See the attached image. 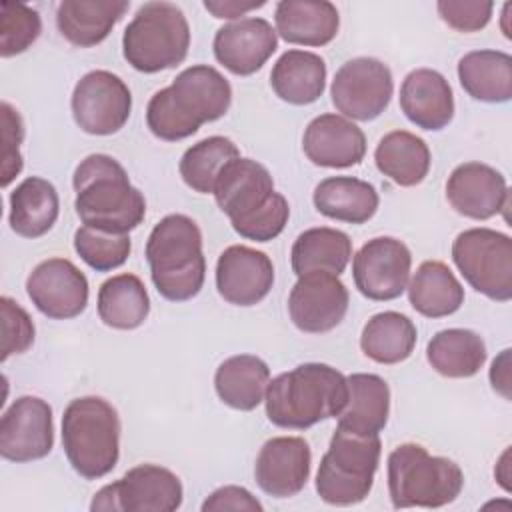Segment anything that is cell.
<instances>
[{
    "label": "cell",
    "instance_id": "6da1fadb",
    "mask_svg": "<svg viewBox=\"0 0 512 512\" xmlns=\"http://www.w3.org/2000/svg\"><path fill=\"white\" fill-rule=\"evenodd\" d=\"M232 104L230 82L212 66L184 68L170 86L154 92L146 108L150 132L166 142L184 140L202 124L222 118Z\"/></svg>",
    "mask_w": 512,
    "mask_h": 512
},
{
    "label": "cell",
    "instance_id": "7a4b0ae2",
    "mask_svg": "<svg viewBox=\"0 0 512 512\" xmlns=\"http://www.w3.org/2000/svg\"><path fill=\"white\" fill-rule=\"evenodd\" d=\"M74 208L84 226L128 234L146 216L144 194L128 180L124 166L108 154H90L74 170Z\"/></svg>",
    "mask_w": 512,
    "mask_h": 512
},
{
    "label": "cell",
    "instance_id": "3957f363",
    "mask_svg": "<svg viewBox=\"0 0 512 512\" xmlns=\"http://www.w3.org/2000/svg\"><path fill=\"white\" fill-rule=\"evenodd\" d=\"M348 402L346 376L320 362H306L268 382L264 404L268 420L278 428L306 430L336 418Z\"/></svg>",
    "mask_w": 512,
    "mask_h": 512
},
{
    "label": "cell",
    "instance_id": "277c9868",
    "mask_svg": "<svg viewBox=\"0 0 512 512\" xmlns=\"http://www.w3.org/2000/svg\"><path fill=\"white\" fill-rule=\"evenodd\" d=\"M146 260L158 294L170 302H186L204 286L202 232L186 214H168L152 228Z\"/></svg>",
    "mask_w": 512,
    "mask_h": 512
},
{
    "label": "cell",
    "instance_id": "5b68a950",
    "mask_svg": "<svg viewBox=\"0 0 512 512\" xmlns=\"http://www.w3.org/2000/svg\"><path fill=\"white\" fill-rule=\"evenodd\" d=\"M62 446L72 468L86 480L114 470L120 456V418L100 396L72 400L62 414Z\"/></svg>",
    "mask_w": 512,
    "mask_h": 512
},
{
    "label": "cell",
    "instance_id": "8992f818",
    "mask_svg": "<svg viewBox=\"0 0 512 512\" xmlns=\"http://www.w3.org/2000/svg\"><path fill=\"white\" fill-rule=\"evenodd\" d=\"M464 486L460 466L432 456L422 444L406 442L388 456V490L394 508H440L454 502Z\"/></svg>",
    "mask_w": 512,
    "mask_h": 512
},
{
    "label": "cell",
    "instance_id": "52a82bcc",
    "mask_svg": "<svg viewBox=\"0 0 512 512\" xmlns=\"http://www.w3.org/2000/svg\"><path fill=\"white\" fill-rule=\"evenodd\" d=\"M190 48V26L172 2H146L128 22L122 36L126 62L144 74L176 68Z\"/></svg>",
    "mask_w": 512,
    "mask_h": 512
},
{
    "label": "cell",
    "instance_id": "ba28073f",
    "mask_svg": "<svg viewBox=\"0 0 512 512\" xmlns=\"http://www.w3.org/2000/svg\"><path fill=\"white\" fill-rule=\"evenodd\" d=\"M382 442L336 426L316 472V492L332 506H352L368 498L378 470Z\"/></svg>",
    "mask_w": 512,
    "mask_h": 512
},
{
    "label": "cell",
    "instance_id": "9c48e42d",
    "mask_svg": "<svg viewBox=\"0 0 512 512\" xmlns=\"http://www.w3.org/2000/svg\"><path fill=\"white\" fill-rule=\"evenodd\" d=\"M452 260L464 280L496 302L512 298V240L492 228H468L452 242Z\"/></svg>",
    "mask_w": 512,
    "mask_h": 512
},
{
    "label": "cell",
    "instance_id": "30bf717a",
    "mask_svg": "<svg viewBox=\"0 0 512 512\" xmlns=\"http://www.w3.org/2000/svg\"><path fill=\"white\" fill-rule=\"evenodd\" d=\"M184 490L180 478L158 464L130 468L120 480L100 488L92 512H174L182 506Z\"/></svg>",
    "mask_w": 512,
    "mask_h": 512
},
{
    "label": "cell",
    "instance_id": "8fae6325",
    "mask_svg": "<svg viewBox=\"0 0 512 512\" xmlns=\"http://www.w3.org/2000/svg\"><path fill=\"white\" fill-rule=\"evenodd\" d=\"M394 80L390 68L370 56L344 62L332 80V104L344 118L368 122L378 118L390 104Z\"/></svg>",
    "mask_w": 512,
    "mask_h": 512
},
{
    "label": "cell",
    "instance_id": "7c38bea8",
    "mask_svg": "<svg viewBox=\"0 0 512 512\" xmlns=\"http://www.w3.org/2000/svg\"><path fill=\"white\" fill-rule=\"evenodd\" d=\"M70 106L82 132L108 136L128 122L132 94L120 76L108 70H92L76 82Z\"/></svg>",
    "mask_w": 512,
    "mask_h": 512
},
{
    "label": "cell",
    "instance_id": "4fadbf2b",
    "mask_svg": "<svg viewBox=\"0 0 512 512\" xmlns=\"http://www.w3.org/2000/svg\"><path fill=\"white\" fill-rule=\"evenodd\" d=\"M412 254L392 236L368 240L352 260V276L358 292L368 300L386 302L402 296L408 286Z\"/></svg>",
    "mask_w": 512,
    "mask_h": 512
},
{
    "label": "cell",
    "instance_id": "5bb4252c",
    "mask_svg": "<svg viewBox=\"0 0 512 512\" xmlns=\"http://www.w3.org/2000/svg\"><path fill=\"white\" fill-rule=\"evenodd\" d=\"M54 446L52 408L38 396L16 398L0 420V454L10 462H32Z\"/></svg>",
    "mask_w": 512,
    "mask_h": 512
},
{
    "label": "cell",
    "instance_id": "9a60e30c",
    "mask_svg": "<svg viewBox=\"0 0 512 512\" xmlns=\"http://www.w3.org/2000/svg\"><path fill=\"white\" fill-rule=\"evenodd\" d=\"M348 302V288L336 274L308 272L290 290L288 314L298 330L322 334L344 320Z\"/></svg>",
    "mask_w": 512,
    "mask_h": 512
},
{
    "label": "cell",
    "instance_id": "2e32d148",
    "mask_svg": "<svg viewBox=\"0 0 512 512\" xmlns=\"http://www.w3.org/2000/svg\"><path fill=\"white\" fill-rule=\"evenodd\" d=\"M26 292L32 304L52 320L76 318L88 304V280L74 262L48 258L26 278Z\"/></svg>",
    "mask_w": 512,
    "mask_h": 512
},
{
    "label": "cell",
    "instance_id": "e0dca14e",
    "mask_svg": "<svg viewBox=\"0 0 512 512\" xmlns=\"http://www.w3.org/2000/svg\"><path fill=\"white\" fill-rule=\"evenodd\" d=\"M214 200L232 228L266 208L276 196L270 172L252 158H234L218 174Z\"/></svg>",
    "mask_w": 512,
    "mask_h": 512
},
{
    "label": "cell",
    "instance_id": "ac0fdd59",
    "mask_svg": "<svg viewBox=\"0 0 512 512\" xmlns=\"http://www.w3.org/2000/svg\"><path fill=\"white\" fill-rule=\"evenodd\" d=\"M274 284V264L268 254L234 244L216 262L218 294L234 306H254L262 302Z\"/></svg>",
    "mask_w": 512,
    "mask_h": 512
},
{
    "label": "cell",
    "instance_id": "d6986e66",
    "mask_svg": "<svg viewBox=\"0 0 512 512\" xmlns=\"http://www.w3.org/2000/svg\"><path fill=\"white\" fill-rule=\"evenodd\" d=\"M312 452L300 436H276L262 444L254 478L260 490L274 498L296 496L310 478Z\"/></svg>",
    "mask_w": 512,
    "mask_h": 512
},
{
    "label": "cell",
    "instance_id": "ffe728a7",
    "mask_svg": "<svg viewBox=\"0 0 512 512\" xmlns=\"http://www.w3.org/2000/svg\"><path fill=\"white\" fill-rule=\"evenodd\" d=\"M216 60L236 76H250L260 70L278 48V36L264 18H240L216 30Z\"/></svg>",
    "mask_w": 512,
    "mask_h": 512
},
{
    "label": "cell",
    "instance_id": "44dd1931",
    "mask_svg": "<svg viewBox=\"0 0 512 512\" xmlns=\"http://www.w3.org/2000/svg\"><path fill=\"white\" fill-rule=\"evenodd\" d=\"M446 198L458 214L472 220H488L510 202L506 178L482 162L456 166L446 182Z\"/></svg>",
    "mask_w": 512,
    "mask_h": 512
},
{
    "label": "cell",
    "instance_id": "7402d4cb",
    "mask_svg": "<svg viewBox=\"0 0 512 512\" xmlns=\"http://www.w3.org/2000/svg\"><path fill=\"white\" fill-rule=\"evenodd\" d=\"M302 148L316 166L348 168L364 160L366 136L340 114H320L306 126Z\"/></svg>",
    "mask_w": 512,
    "mask_h": 512
},
{
    "label": "cell",
    "instance_id": "603a6c76",
    "mask_svg": "<svg viewBox=\"0 0 512 512\" xmlns=\"http://www.w3.org/2000/svg\"><path fill=\"white\" fill-rule=\"evenodd\" d=\"M400 108L414 126L436 132L454 118V94L438 70L416 68L402 80Z\"/></svg>",
    "mask_w": 512,
    "mask_h": 512
},
{
    "label": "cell",
    "instance_id": "cb8c5ba5",
    "mask_svg": "<svg viewBox=\"0 0 512 512\" xmlns=\"http://www.w3.org/2000/svg\"><path fill=\"white\" fill-rule=\"evenodd\" d=\"M276 34L290 44L324 46L340 28V16L326 0H280L274 10Z\"/></svg>",
    "mask_w": 512,
    "mask_h": 512
},
{
    "label": "cell",
    "instance_id": "d4e9b609",
    "mask_svg": "<svg viewBox=\"0 0 512 512\" xmlns=\"http://www.w3.org/2000/svg\"><path fill=\"white\" fill-rule=\"evenodd\" d=\"M348 402L338 414V428L360 436H378L390 414V388L378 374L356 372L346 376Z\"/></svg>",
    "mask_w": 512,
    "mask_h": 512
},
{
    "label": "cell",
    "instance_id": "484cf974",
    "mask_svg": "<svg viewBox=\"0 0 512 512\" xmlns=\"http://www.w3.org/2000/svg\"><path fill=\"white\" fill-rule=\"evenodd\" d=\"M128 8L126 0H64L56 8V26L70 44L90 48L112 32Z\"/></svg>",
    "mask_w": 512,
    "mask_h": 512
},
{
    "label": "cell",
    "instance_id": "4316f807",
    "mask_svg": "<svg viewBox=\"0 0 512 512\" xmlns=\"http://www.w3.org/2000/svg\"><path fill=\"white\" fill-rule=\"evenodd\" d=\"M316 210L332 220L348 224L368 222L380 204L376 188L354 176H328L312 194Z\"/></svg>",
    "mask_w": 512,
    "mask_h": 512
},
{
    "label": "cell",
    "instance_id": "83f0119b",
    "mask_svg": "<svg viewBox=\"0 0 512 512\" xmlns=\"http://www.w3.org/2000/svg\"><path fill=\"white\" fill-rule=\"evenodd\" d=\"M270 86L288 104H312L324 94L326 64L314 52L288 50L276 60L270 72Z\"/></svg>",
    "mask_w": 512,
    "mask_h": 512
},
{
    "label": "cell",
    "instance_id": "f1b7e54d",
    "mask_svg": "<svg viewBox=\"0 0 512 512\" xmlns=\"http://www.w3.org/2000/svg\"><path fill=\"white\" fill-rule=\"evenodd\" d=\"M60 200L52 182L40 176L24 178L10 192V228L22 238L44 236L58 220Z\"/></svg>",
    "mask_w": 512,
    "mask_h": 512
},
{
    "label": "cell",
    "instance_id": "f546056e",
    "mask_svg": "<svg viewBox=\"0 0 512 512\" xmlns=\"http://www.w3.org/2000/svg\"><path fill=\"white\" fill-rule=\"evenodd\" d=\"M410 306L426 318H444L464 304V288L454 272L440 260L422 262L408 280Z\"/></svg>",
    "mask_w": 512,
    "mask_h": 512
},
{
    "label": "cell",
    "instance_id": "4dcf8cb0",
    "mask_svg": "<svg viewBox=\"0 0 512 512\" xmlns=\"http://www.w3.org/2000/svg\"><path fill=\"white\" fill-rule=\"evenodd\" d=\"M270 382L268 364L254 354H236L226 358L214 374V388L218 398L242 412L254 410L264 402V394Z\"/></svg>",
    "mask_w": 512,
    "mask_h": 512
},
{
    "label": "cell",
    "instance_id": "1f68e13d",
    "mask_svg": "<svg viewBox=\"0 0 512 512\" xmlns=\"http://www.w3.org/2000/svg\"><path fill=\"white\" fill-rule=\"evenodd\" d=\"M458 80L480 102H508L512 96V56L502 50H474L460 58Z\"/></svg>",
    "mask_w": 512,
    "mask_h": 512
},
{
    "label": "cell",
    "instance_id": "d6a6232c",
    "mask_svg": "<svg viewBox=\"0 0 512 512\" xmlns=\"http://www.w3.org/2000/svg\"><path fill=\"white\" fill-rule=\"evenodd\" d=\"M352 258V240L346 232L320 226L308 228L292 244L290 260L296 276L330 272L340 276Z\"/></svg>",
    "mask_w": 512,
    "mask_h": 512
},
{
    "label": "cell",
    "instance_id": "836d02e7",
    "mask_svg": "<svg viewBox=\"0 0 512 512\" xmlns=\"http://www.w3.org/2000/svg\"><path fill=\"white\" fill-rule=\"evenodd\" d=\"M486 356L482 336L468 328L440 330L426 346L428 364L446 378H470L478 374Z\"/></svg>",
    "mask_w": 512,
    "mask_h": 512
},
{
    "label": "cell",
    "instance_id": "e575fe53",
    "mask_svg": "<svg viewBox=\"0 0 512 512\" xmlns=\"http://www.w3.org/2000/svg\"><path fill=\"white\" fill-rule=\"evenodd\" d=\"M374 162L386 178L408 188L428 176L430 148L420 136L408 130H394L380 138L374 150Z\"/></svg>",
    "mask_w": 512,
    "mask_h": 512
},
{
    "label": "cell",
    "instance_id": "d590c367",
    "mask_svg": "<svg viewBox=\"0 0 512 512\" xmlns=\"http://www.w3.org/2000/svg\"><path fill=\"white\" fill-rule=\"evenodd\" d=\"M150 298L144 282L136 274H116L98 290V316L116 330H134L146 322Z\"/></svg>",
    "mask_w": 512,
    "mask_h": 512
},
{
    "label": "cell",
    "instance_id": "8d00e7d4",
    "mask_svg": "<svg viewBox=\"0 0 512 512\" xmlns=\"http://www.w3.org/2000/svg\"><path fill=\"white\" fill-rule=\"evenodd\" d=\"M418 340L414 322L400 312L374 314L362 328L360 348L378 364H398L410 358Z\"/></svg>",
    "mask_w": 512,
    "mask_h": 512
},
{
    "label": "cell",
    "instance_id": "74e56055",
    "mask_svg": "<svg viewBox=\"0 0 512 512\" xmlns=\"http://www.w3.org/2000/svg\"><path fill=\"white\" fill-rule=\"evenodd\" d=\"M240 156L238 146L226 136H208L192 144L180 158V176L194 192L212 194L220 170Z\"/></svg>",
    "mask_w": 512,
    "mask_h": 512
},
{
    "label": "cell",
    "instance_id": "f35d334b",
    "mask_svg": "<svg viewBox=\"0 0 512 512\" xmlns=\"http://www.w3.org/2000/svg\"><path fill=\"white\" fill-rule=\"evenodd\" d=\"M74 250L96 272H110L128 260L132 242L128 234L80 226L74 232Z\"/></svg>",
    "mask_w": 512,
    "mask_h": 512
},
{
    "label": "cell",
    "instance_id": "ab89813d",
    "mask_svg": "<svg viewBox=\"0 0 512 512\" xmlns=\"http://www.w3.org/2000/svg\"><path fill=\"white\" fill-rule=\"evenodd\" d=\"M42 32L40 14L22 2L0 4V56L10 58L28 50Z\"/></svg>",
    "mask_w": 512,
    "mask_h": 512
},
{
    "label": "cell",
    "instance_id": "60d3db41",
    "mask_svg": "<svg viewBox=\"0 0 512 512\" xmlns=\"http://www.w3.org/2000/svg\"><path fill=\"white\" fill-rule=\"evenodd\" d=\"M2 310V360L26 352L34 342V322L30 314L10 296L0 298Z\"/></svg>",
    "mask_w": 512,
    "mask_h": 512
},
{
    "label": "cell",
    "instance_id": "b9f144b4",
    "mask_svg": "<svg viewBox=\"0 0 512 512\" xmlns=\"http://www.w3.org/2000/svg\"><path fill=\"white\" fill-rule=\"evenodd\" d=\"M288 218H290L288 200L280 192H276V196L266 208H262L242 224L234 226V230L246 240L268 242V240H274L284 230V226L288 224Z\"/></svg>",
    "mask_w": 512,
    "mask_h": 512
},
{
    "label": "cell",
    "instance_id": "7bdbcfd3",
    "mask_svg": "<svg viewBox=\"0 0 512 512\" xmlns=\"http://www.w3.org/2000/svg\"><path fill=\"white\" fill-rule=\"evenodd\" d=\"M2 110V186L6 188L22 170L20 144L24 140V122L16 108L8 102L0 104Z\"/></svg>",
    "mask_w": 512,
    "mask_h": 512
},
{
    "label": "cell",
    "instance_id": "ee69618b",
    "mask_svg": "<svg viewBox=\"0 0 512 512\" xmlns=\"http://www.w3.org/2000/svg\"><path fill=\"white\" fill-rule=\"evenodd\" d=\"M436 10L450 28L458 32H478L490 22L494 4L480 0H440Z\"/></svg>",
    "mask_w": 512,
    "mask_h": 512
},
{
    "label": "cell",
    "instance_id": "f6af8a7d",
    "mask_svg": "<svg viewBox=\"0 0 512 512\" xmlns=\"http://www.w3.org/2000/svg\"><path fill=\"white\" fill-rule=\"evenodd\" d=\"M222 510H246L262 512L264 506L242 486H222L214 490L204 502L202 512H222Z\"/></svg>",
    "mask_w": 512,
    "mask_h": 512
},
{
    "label": "cell",
    "instance_id": "bcb514c9",
    "mask_svg": "<svg viewBox=\"0 0 512 512\" xmlns=\"http://www.w3.org/2000/svg\"><path fill=\"white\" fill-rule=\"evenodd\" d=\"M264 4L266 2H262V0L260 2H234V0L212 2V0H206L204 8L208 12H212L214 18H228V20H232V18H238V16L254 10V8H262Z\"/></svg>",
    "mask_w": 512,
    "mask_h": 512
},
{
    "label": "cell",
    "instance_id": "7dc6e473",
    "mask_svg": "<svg viewBox=\"0 0 512 512\" xmlns=\"http://www.w3.org/2000/svg\"><path fill=\"white\" fill-rule=\"evenodd\" d=\"M492 388L510 400V350H502L498 358H494L490 368Z\"/></svg>",
    "mask_w": 512,
    "mask_h": 512
}]
</instances>
